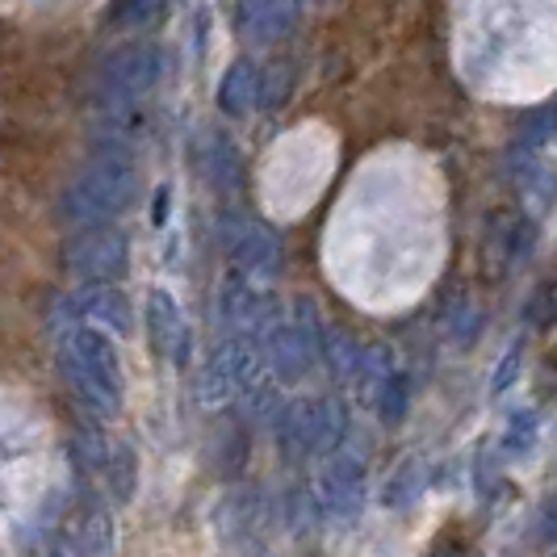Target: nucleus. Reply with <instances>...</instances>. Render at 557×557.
I'll return each mask as SVG.
<instances>
[{
  "instance_id": "obj_1",
  "label": "nucleus",
  "mask_w": 557,
  "mask_h": 557,
  "mask_svg": "<svg viewBox=\"0 0 557 557\" xmlns=\"http://www.w3.org/2000/svg\"><path fill=\"white\" fill-rule=\"evenodd\" d=\"M139 194V176H135V164L126 156H101L92 164H84L67 189L59 194V223L81 231V226H101L113 223L117 214L131 210V201Z\"/></svg>"
},
{
  "instance_id": "obj_2",
  "label": "nucleus",
  "mask_w": 557,
  "mask_h": 557,
  "mask_svg": "<svg viewBox=\"0 0 557 557\" xmlns=\"http://www.w3.org/2000/svg\"><path fill=\"white\" fill-rule=\"evenodd\" d=\"M63 377L72 394L81 398V407H88L92 416L113 419L122 407V364H117V348L110 335H101L92 323H76L63 332Z\"/></svg>"
},
{
  "instance_id": "obj_3",
  "label": "nucleus",
  "mask_w": 557,
  "mask_h": 557,
  "mask_svg": "<svg viewBox=\"0 0 557 557\" xmlns=\"http://www.w3.org/2000/svg\"><path fill=\"white\" fill-rule=\"evenodd\" d=\"M164 76V51L147 38H135V42H122L113 47L106 63H101V84H106V106L113 113H122L131 101L147 97Z\"/></svg>"
},
{
  "instance_id": "obj_4",
  "label": "nucleus",
  "mask_w": 557,
  "mask_h": 557,
  "mask_svg": "<svg viewBox=\"0 0 557 557\" xmlns=\"http://www.w3.org/2000/svg\"><path fill=\"white\" fill-rule=\"evenodd\" d=\"M277 436L281 448H289L294 457L335 453L339 441H344V411L335 407L332 398H294L289 407H281Z\"/></svg>"
},
{
  "instance_id": "obj_5",
  "label": "nucleus",
  "mask_w": 557,
  "mask_h": 557,
  "mask_svg": "<svg viewBox=\"0 0 557 557\" xmlns=\"http://www.w3.org/2000/svg\"><path fill=\"white\" fill-rule=\"evenodd\" d=\"M131 260V239L117 223L81 226L67 244H63V264L72 277L88 281V285H110L113 277L126 273Z\"/></svg>"
},
{
  "instance_id": "obj_6",
  "label": "nucleus",
  "mask_w": 557,
  "mask_h": 557,
  "mask_svg": "<svg viewBox=\"0 0 557 557\" xmlns=\"http://www.w3.org/2000/svg\"><path fill=\"white\" fill-rule=\"evenodd\" d=\"M219 235H223L231 260L248 273V277H273L281 264V244L277 235L264 223H251V219H239V214H223L219 219Z\"/></svg>"
},
{
  "instance_id": "obj_7",
  "label": "nucleus",
  "mask_w": 557,
  "mask_h": 557,
  "mask_svg": "<svg viewBox=\"0 0 557 557\" xmlns=\"http://www.w3.org/2000/svg\"><path fill=\"white\" fill-rule=\"evenodd\" d=\"M364 499V466L357 457H332L314 478V503L332 520H352Z\"/></svg>"
},
{
  "instance_id": "obj_8",
  "label": "nucleus",
  "mask_w": 557,
  "mask_h": 557,
  "mask_svg": "<svg viewBox=\"0 0 557 557\" xmlns=\"http://www.w3.org/2000/svg\"><path fill=\"white\" fill-rule=\"evenodd\" d=\"M147 332H151V348L168 357L172 364H189V352H194V339H189V327L181 319V307L172 302V294L156 289L147 298Z\"/></svg>"
},
{
  "instance_id": "obj_9",
  "label": "nucleus",
  "mask_w": 557,
  "mask_h": 557,
  "mask_svg": "<svg viewBox=\"0 0 557 557\" xmlns=\"http://www.w3.org/2000/svg\"><path fill=\"white\" fill-rule=\"evenodd\" d=\"M264 344H269V361H273L281 382H302L314 369V352L307 348L298 323H273L269 335H264Z\"/></svg>"
},
{
  "instance_id": "obj_10",
  "label": "nucleus",
  "mask_w": 557,
  "mask_h": 557,
  "mask_svg": "<svg viewBox=\"0 0 557 557\" xmlns=\"http://www.w3.org/2000/svg\"><path fill=\"white\" fill-rule=\"evenodd\" d=\"M197 164H201L206 181H210L219 194H235L239 181H244V160H239L235 143L226 139L223 131H210L206 139L197 143Z\"/></svg>"
},
{
  "instance_id": "obj_11",
  "label": "nucleus",
  "mask_w": 557,
  "mask_h": 557,
  "mask_svg": "<svg viewBox=\"0 0 557 557\" xmlns=\"http://www.w3.org/2000/svg\"><path fill=\"white\" fill-rule=\"evenodd\" d=\"M294 26V0H244L239 4V29L256 47L277 42Z\"/></svg>"
},
{
  "instance_id": "obj_12",
  "label": "nucleus",
  "mask_w": 557,
  "mask_h": 557,
  "mask_svg": "<svg viewBox=\"0 0 557 557\" xmlns=\"http://www.w3.org/2000/svg\"><path fill=\"white\" fill-rule=\"evenodd\" d=\"M72 310L84 314L88 323H106L110 332L131 335V327H135V314H131L126 294H122V289H113V285H88L84 294L72 298Z\"/></svg>"
},
{
  "instance_id": "obj_13",
  "label": "nucleus",
  "mask_w": 557,
  "mask_h": 557,
  "mask_svg": "<svg viewBox=\"0 0 557 557\" xmlns=\"http://www.w3.org/2000/svg\"><path fill=\"white\" fill-rule=\"evenodd\" d=\"M256 97H260V67L248 63V59L231 63L223 84H219V110L239 117V113H248L256 106Z\"/></svg>"
},
{
  "instance_id": "obj_14",
  "label": "nucleus",
  "mask_w": 557,
  "mask_h": 557,
  "mask_svg": "<svg viewBox=\"0 0 557 557\" xmlns=\"http://www.w3.org/2000/svg\"><path fill=\"white\" fill-rule=\"evenodd\" d=\"M101 474H106V486H110L113 503L135 499V486H139V461H135V448L126 445V441H113V445L106 448Z\"/></svg>"
},
{
  "instance_id": "obj_15",
  "label": "nucleus",
  "mask_w": 557,
  "mask_h": 557,
  "mask_svg": "<svg viewBox=\"0 0 557 557\" xmlns=\"http://www.w3.org/2000/svg\"><path fill=\"white\" fill-rule=\"evenodd\" d=\"M373 403H377V416H382V423H403V416H407V407H411V386H407V377L398 373V369H391L382 382H377V391H373Z\"/></svg>"
},
{
  "instance_id": "obj_16",
  "label": "nucleus",
  "mask_w": 557,
  "mask_h": 557,
  "mask_svg": "<svg viewBox=\"0 0 557 557\" xmlns=\"http://www.w3.org/2000/svg\"><path fill=\"white\" fill-rule=\"evenodd\" d=\"M532 445H536V416L524 411V416L511 419V428H507V436H503V453H507V457H524Z\"/></svg>"
},
{
  "instance_id": "obj_17",
  "label": "nucleus",
  "mask_w": 557,
  "mask_h": 557,
  "mask_svg": "<svg viewBox=\"0 0 557 557\" xmlns=\"http://www.w3.org/2000/svg\"><path fill=\"white\" fill-rule=\"evenodd\" d=\"M419 491H423V470H419L416 461H411V466H403V470L394 474L391 486H386V503H391V507H407V503L416 499Z\"/></svg>"
},
{
  "instance_id": "obj_18",
  "label": "nucleus",
  "mask_w": 557,
  "mask_h": 557,
  "mask_svg": "<svg viewBox=\"0 0 557 557\" xmlns=\"http://www.w3.org/2000/svg\"><path fill=\"white\" fill-rule=\"evenodd\" d=\"M554 131H557V110H554V106L529 113V117L520 122V147H536V143L549 139Z\"/></svg>"
},
{
  "instance_id": "obj_19",
  "label": "nucleus",
  "mask_w": 557,
  "mask_h": 557,
  "mask_svg": "<svg viewBox=\"0 0 557 557\" xmlns=\"http://www.w3.org/2000/svg\"><path fill=\"white\" fill-rule=\"evenodd\" d=\"M164 9V0H122V22H151Z\"/></svg>"
},
{
  "instance_id": "obj_20",
  "label": "nucleus",
  "mask_w": 557,
  "mask_h": 557,
  "mask_svg": "<svg viewBox=\"0 0 557 557\" xmlns=\"http://www.w3.org/2000/svg\"><path fill=\"white\" fill-rule=\"evenodd\" d=\"M536 529H541V536L545 541H554L557 545V495L545 507H541V520H536Z\"/></svg>"
},
{
  "instance_id": "obj_21",
  "label": "nucleus",
  "mask_w": 557,
  "mask_h": 557,
  "mask_svg": "<svg viewBox=\"0 0 557 557\" xmlns=\"http://www.w3.org/2000/svg\"><path fill=\"white\" fill-rule=\"evenodd\" d=\"M516 361H520V352H516V348H511V352H507V357H503V369H499V377H495V391H503V386H507V382H511V377H516Z\"/></svg>"
},
{
  "instance_id": "obj_22",
  "label": "nucleus",
  "mask_w": 557,
  "mask_h": 557,
  "mask_svg": "<svg viewBox=\"0 0 557 557\" xmlns=\"http://www.w3.org/2000/svg\"><path fill=\"white\" fill-rule=\"evenodd\" d=\"M432 557H461V549H457V545H441Z\"/></svg>"
}]
</instances>
